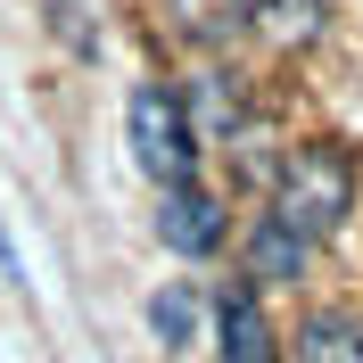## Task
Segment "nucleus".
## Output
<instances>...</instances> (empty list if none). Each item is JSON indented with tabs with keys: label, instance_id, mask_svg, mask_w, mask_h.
<instances>
[{
	"label": "nucleus",
	"instance_id": "2",
	"mask_svg": "<svg viewBox=\"0 0 363 363\" xmlns=\"http://www.w3.org/2000/svg\"><path fill=\"white\" fill-rule=\"evenodd\" d=\"M124 140H133V165L157 182V190L199 174V140H190V124H182L174 83H133V99H124Z\"/></svg>",
	"mask_w": 363,
	"mask_h": 363
},
{
	"label": "nucleus",
	"instance_id": "7",
	"mask_svg": "<svg viewBox=\"0 0 363 363\" xmlns=\"http://www.w3.org/2000/svg\"><path fill=\"white\" fill-rule=\"evenodd\" d=\"M182 99V124H190V140H231L240 124H248V91H240V74H223V67H206L190 91H174Z\"/></svg>",
	"mask_w": 363,
	"mask_h": 363
},
{
	"label": "nucleus",
	"instance_id": "4",
	"mask_svg": "<svg viewBox=\"0 0 363 363\" xmlns=\"http://www.w3.org/2000/svg\"><path fill=\"white\" fill-rule=\"evenodd\" d=\"M215 355L223 363H281V330H272L264 297L248 281H223L215 289Z\"/></svg>",
	"mask_w": 363,
	"mask_h": 363
},
{
	"label": "nucleus",
	"instance_id": "5",
	"mask_svg": "<svg viewBox=\"0 0 363 363\" xmlns=\"http://www.w3.org/2000/svg\"><path fill=\"white\" fill-rule=\"evenodd\" d=\"M306 264H314V248H306V240H297L281 215H256V223H248V248H240V281H248L256 297H264V289H297V281H306Z\"/></svg>",
	"mask_w": 363,
	"mask_h": 363
},
{
	"label": "nucleus",
	"instance_id": "10",
	"mask_svg": "<svg viewBox=\"0 0 363 363\" xmlns=\"http://www.w3.org/2000/svg\"><path fill=\"white\" fill-rule=\"evenodd\" d=\"M149 330H157V347H199V289L190 281H165L149 297Z\"/></svg>",
	"mask_w": 363,
	"mask_h": 363
},
{
	"label": "nucleus",
	"instance_id": "6",
	"mask_svg": "<svg viewBox=\"0 0 363 363\" xmlns=\"http://www.w3.org/2000/svg\"><path fill=\"white\" fill-rule=\"evenodd\" d=\"M281 363H363V306H306Z\"/></svg>",
	"mask_w": 363,
	"mask_h": 363
},
{
	"label": "nucleus",
	"instance_id": "3",
	"mask_svg": "<svg viewBox=\"0 0 363 363\" xmlns=\"http://www.w3.org/2000/svg\"><path fill=\"white\" fill-rule=\"evenodd\" d=\"M223 231H231V215H223V199H215L199 174L157 190V240H165L174 256H215V248H223Z\"/></svg>",
	"mask_w": 363,
	"mask_h": 363
},
{
	"label": "nucleus",
	"instance_id": "12",
	"mask_svg": "<svg viewBox=\"0 0 363 363\" xmlns=\"http://www.w3.org/2000/svg\"><path fill=\"white\" fill-rule=\"evenodd\" d=\"M0 281H17V289H25V264H17V240H9V231H0Z\"/></svg>",
	"mask_w": 363,
	"mask_h": 363
},
{
	"label": "nucleus",
	"instance_id": "1",
	"mask_svg": "<svg viewBox=\"0 0 363 363\" xmlns=\"http://www.w3.org/2000/svg\"><path fill=\"white\" fill-rule=\"evenodd\" d=\"M355 157H347V140H297V149H281V165H272V215L314 248V240H330V231H347V215H355Z\"/></svg>",
	"mask_w": 363,
	"mask_h": 363
},
{
	"label": "nucleus",
	"instance_id": "9",
	"mask_svg": "<svg viewBox=\"0 0 363 363\" xmlns=\"http://www.w3.org/2000/svg\"><path fill=\"white\" fill-rule=\"evenodd\" d=\"M248 9L256 0H165V25H174L182 42L215 50V42H231V33H248Z\"/></svg>",
	"mask_w": 363,
	"mask_h": 363
},
{
	"label": "nucleus",
	"instance_id": "8",
	"mask_svg": "<svg viewBox=\"0 0 363 363\" xmlns=\"http://www.w3.org/2000/svg\"><path fill=\"white\" fill-rule=\"evenodd\" d=\"M248 25L264 33L272 50H314V42H322V25H330V0H256Z\"/></svg>",
	"mask_w": 363,
	"mask_h": 363
},
{
	"label": "nucleus",
	"instance_id": "11",
	"mask_svg": "<svg viewBox=\"0 0 363 363\" xmlns=\"http://www.w3.org/2000/svg\"><path fill=\"white\" fill-rule=\"evenodd\" d=\"M50 25H58V42H67V50H83V58L99 50V33L83 25V0H50Z\"/></svg>",
	"mask_w": 363,
	"mask_h": 363
}]
</instances>
